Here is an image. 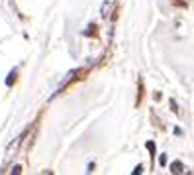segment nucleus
Wrapping results in <instances>:
<instances>
[{
  "instance_id": "nucleus-1",
  "label": "nucleus",
  "mask_w": 194,
  "mask_h": 175,
  "mask_svg": "<svg viewBox=\"0 0 194 175\" xmlns=\"http://www.w3.org/2000/svg\"><path fill=\"white\" fill-rule=\"evenodd\" d=\"M16 81V69H12L10 73H8V77H6V85L8 87H12V83Z\"/></svg>"
},
{
  "instance_id": "nucleus-2",
  "label": "nucleus",
  "mask_w": 194,
  "mask_h": 175,
  "mask_svg": "<svg viewBox=\"0 0 194 175\" xmlns=\"http://www.w3.org/2000/svg\"><path fill=\"white\" fill-rule=\"evenodd\" d=\"M171 171L173 173H180L182 171V163H180V161H175V163L171 165Z\"/></svg>"
},
{
  "instance_id": "nucleus-3",
  "label": "nucleus",
  "mask_w": 194,
  "mask_h": 175,
  "mask_svg": "<svg viewBox=\"0 0 194 175\" xmlns=\"http://www.w3.org/2000/svg\"><path fill=\"white\" fill-rule=\"evenodd\" d=\"M159 163H161V165L167 163V156H161V157H159Z\"/></svg>"
},
{
  "instance_id": "nucleus-4",
  "label": "nucleus",
  "mask_w": 194,
  "mask_h": 175,
  "mask_svg": "<svg viewBox=\"0 0 194 175\" xmlns=\"http://www.w3.org/2000/svg\"><path fill=\"white\" fill-rule=\"evenodd\" d=\"M147 149H151V152H153V149H155V146H153V142H147Z\"/></svg>"
}]
</instances>
